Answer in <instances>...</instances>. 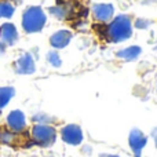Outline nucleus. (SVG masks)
Masks as SVG:
<instances>
[{"mask_svg":"<svg viewBox=\"0 0 157 157\" xmlns=\"http://www.w3.org/2000/svg\"><path fill=\"white\" fill-rule=\"evenodd\" d=\"M142 52V48L138 46H131V47H127L124 50H120L117 52V57L119 58H123L125 61H135L136 58L141 55Z\"/></svg>","mask_w":157,"mask_h":157,"instance_id":"9b49d317","label":"nucleus"},{"mask_svg":"<svg viewBox=\"0 0 157 157\" xmlns=\"http://www.w3.org/2000/svg\"><path fill=\"white\" fill-rule=\"evenodd\" d=\"M7 125L10 131L18 134L22 132L26 127V120H25V114L21 110H13L8 113L7 116Z\"/></svg>","mask_w":157,"mask_h":157,"instance_id":"423d86ee","label":"nucleus"},{"mask_svg":"<svg viewBox=\"0 0 157 157\" xmlns=\"http://www.w3.org/2000/svg\"><path fill=\"white\" fill-rule=\"evenodd\" d=\"M14 94H15V90L13 87H2L0 88V110L7 106V103L11 101Z\"/></svg>","mask_w":157,"mask_h":157,"instance_id":"f8f14e48","label":"nucleus"},{"mask_svg":"<svg viewBox=\"0 0 157 157\" xmlns=\"http://www.w3.org/2000/svg\"><path fill=\"white\" fill-rule=\"evenodd\" d=\"M146 3H152V2H156V0H145Z\"/></svg>","mask_w":157,"mask_h":157,"instance_id":"4be33fe9","label":"nucleus"},{"mask_svg":"<svg viewBox=\"0 0 157 157\" xmlns=\"http://www.w3.org/2000/svg\"><path fill=\"white\" fill-rule=\"evenodd\" d=\"M92 14L94 18L99 22H109L114 14V8L112 4L108 3H101V4H95L92 7Z\"/></svg>","mask_w":157,"mask_h":157,"instance_id":"0eeeda50","label":"nucleus"},{"mask_svg":"<svg viewBox=\"0 0 157 157\" xmlns=\"http://www.w3.org/2000/svg\"><path fill=\"white\" fill-rule=\"evenodd\" d=\"M46 21L47 18L43 8L37 7V6H32L22 15V28L26 33H36L43 29Z\"/></svg>","mask_w":157,"mask_h":157,"instance_id":"f03ea898","label":"nucleus"},{"mask_svg":"<svg viewBox=\"0 0 157 157\" xmlns=\"http://www.w3.org/2000/svg\"><path fill=\"white\" fill-rule=\"evenodd\" d=\"M33 121L39 123V124H46V123L52 121V119H51V117H50V116H47V114L40 113V114H36V116L33 117Z\"/></svg>","mask_w":157,"mask_h":157,"instance_id":"f3484780","label":"nucleus"},{"mask_svg":"<svg viewBox=\"0 0 157 157\" xmlns=\"http://www.w3.org/2000/svg\"><path fill=\"white\" fill-rule=\"evenodd\" d=\"M152 136H153V139H155V144H156V147H157V127L152 131Z\"/></svg>","mask_w":157,"mask_h":157,"instance_id":"6ab92c4d","label":"nucleus"},{"mask_svg":"<svg viewBox=\"0 0 157 157\" xmlns=\"http://www.w3.org/2000/svg\"><path fill=\"white\" fill-rule=\"evenodd\" d=\"M63 142L69 145H80L83 142V131L76 124H68L61 131Z\"/></svg>","mask_w":157,"mask_h":157,"instance_id":"20e7f679","label":"nucleus"},{"mask_svg":"<svg viewBox=\"0 0 157 157\" xmlns=\"http://www.w3.org/2000/svg\"><path fill=\"white\" fill-rule=\"evenodd\" d=\"M0 37H2V43L7 44V46H13L17 40H18V32L17 28L10 22H6L0 26Z\"/></svg>","mask_w":157,"mask_h":157,"instance_id":"1a4fd4ad","label":"nucleus"},{"mask_svg":"<svg viewBox=\"0 0 157 157\" xmlns=\"http://www.w3.org/2000/svg\"><path fill=\"white\" fill-rule=\"evenodd\" d=\"M149 25H150V22L147 19H136V22H135V26L138 29H146Z\"/></svg>","mask_w":157,"mask_h":157,"instance_id":"a211bd4d","label":"nucleus"},{"mask_svg":"<svg viewBox=\"0 0 157 157\" xmlns=\"http://www.w3.org/2000/svg\"><path fill=\"white\" fill-rule=\"evenodd\" d=\"M14 14V6L7 2L0 3V18H11Z\"/></svg>","mask_w":157,"mask_h":157,"instance_id":"4468645a","label":"nucleus"},{"mask_svg":"<svg viewBox=\"0 0 157 157\" xmlns=\"http://www.w3.org/2000/svg\"><path fill=\"white\" fill-rule=\"evenodd\" d=\"M99 157H119V156H116V155H101Z\"/></svg>","mask_w":157,"mask_h":157,"instance_id":"412c9836","label":"nucleus"},{"mask_svg":"<svg viewBox=\"0 0 157 157\" xmlns=\"http://www.w3.org/2000/svg\"><path fill=\"white\" fill-rule=\"evenodd\" d=\"M35 61H33L32 55L25 52L24 55L18 58V61L15 62V71L19 75H32L35 72Z\"/></svg>","mask_w":157,"mask_h":157,"instance_id":"6e6552de","label":"nucleus"},{"mask_svg":"<svg viewBox=\"0 0 157 157\" xmlns=\"http://www.w3.org/2000/svg\"><path fill=\"white\" fill-rule=\"evenodd\" d=\"M108 39L112 43H120L131 37L132 25L128 15H117L108 26Z\"/></svg>","mask_w":157,"mask_h":157,"instance_id":"f257e3e1","label":"nucleus"},{"mask_svg":"<svg viewBox=\"0 0 157 157\" xmlns=\"http://www.w3.org/2000/svg\"><path fill=\"white\" fill-rule=\"evenodd\" d=\"M128 142H130V146L132 149L135 157H141L142 149L146 146L147 144V138L145 136V134L142 132L138 128H134L130 132V136H128Z\"/></svg>","mask_w":157,"mask_h":157,"instance_id":"39448f33","label":"nucleus"},{"mask_svg":"<svg viewBox=\"0 0 157 157\" xmlns=\"http://www.w3.org/2000/svg\"><path fill=\"white\" fill-rule=\"evenodd\" d=\"M32 139L39 146H51L57 139V131L50 124H36L32 128Z\"/></svg>","mask_w":157,"mask_h":157,"instance_id":"7ed1b4c3","label":"nucleus"},{"mask_svg":"<svg viewBox=\"0 0 157 157\" xmlns=\"http://www.w3.org/2000/svg\"><path fill=\"white\" fill-rule=\"evenodd\" d=\"M17 141V135L15 132L8 130H0V142L6 145H14Z\"/></svg>","mask_w":157,"mask_h":157,"instance_id":"ddd939ff","label":"nucleus"},{"mask_svg":"<svg viewBox=\"0 0 157 157\" xmlns=\"http://www.w3.org/2000/svg\"><path fill=\"white\" fill-rule=\"evenodd\" d=\"M71 40H72V32L63 29V30H58L57 33H54V35L51 36L50 44H51L54 48H65Z\"/></svg>","mask_w":157,"mask_h":157,"instance_id":"9d476101","label":"nucleus"},{"mask_svg":"<svg viewBox=\"0 0 157 157\" xmlns=\"http://www.w3.org/2000/svg\"><path fill=\"white\" fill-rule=\"evenodd\" d=\"M50 13L52 14V15L55 17V18L58 19H66L69 15V11L66 7H63V6H58V7H51L50 8Z\"/></svg>","mask_w":157,"mask_h":157,"instance_id":"2eb2a0df","label":"nucleus"},{"mask_svg":"<svg viewBox=\"0 0 157 157\" xmlns=\"http://www.w3.org/2000/svg\"><path fill=\"white\" fill-rule=\"evenodd\" d=\"M47 59H48L50 65H52L54 68H59L62 65V59H61V57L58 55L57 51H50L47 54Z\"/></svg>","mask_w":157,"mask_h":157,"instance_id":"dca6fc26","label":"nucleus"},{"mask_svg":"<svg viewBox=\"0 0 157 157\" xmlns=\"http://www.w3.org/2000/svg\"><path fill=\"white\" fill-rule=\"evenodd\" d=\"M4 50H6V44L0 41V54H3V52H4Z\"/></svg>","mask_w":157,"mask_h":157,"instance_id":"aec40b11","label":"nucleus"}]
</instances>
